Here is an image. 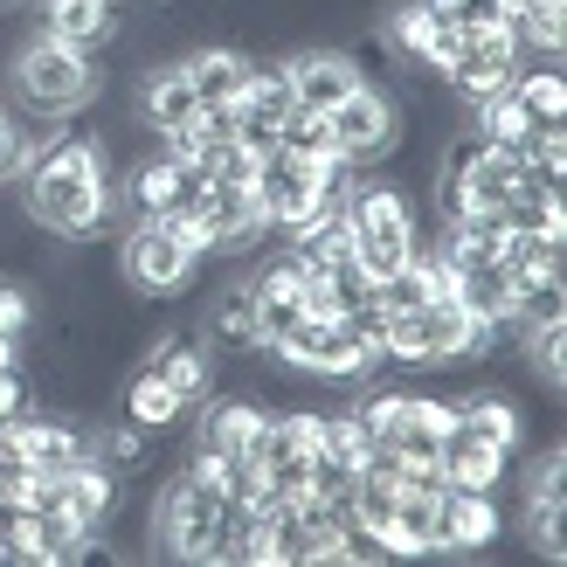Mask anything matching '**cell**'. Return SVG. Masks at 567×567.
I'll use <instances>...</instances> for the list:
<instances>
[{"instance_id": "12", "label": "cell", "mask_w": 567, "mask_h": 567, "mask_svg": "<svg viewBox=\"0 0 567 567\" xmlns=\"http://www.w3.org/2000/svg\"><path fill=\"white\" fill-rule=\"evenodd\" d=\"M436 464H443L450 485H464V492H498V485H505V464H513V450L471 436L464 422L450 415V430H443V443H436Z\"/></svg>"}, {"instance_id": "6", "label": "cell", "mask_w": 567, "mask_h": 567, "mask_svg": "<svg viewBox=\"0 0 567 567\" xmlns=\"http://www.w3.org/2000/svg\"><path fill=\"white\" fill-rule=\"evenodd\" d=\"M513 70H519V42L505 35V21H492V28H457V49L443 55L436 76L457 104H485L513 83Z\"/></svg>"}, {"instance_id": "3", "label": "cell", "mask_w": 567, "mask_h": 567, "mask_svg": "<svg viewBox=\"0 0 567 567\" xmlns=\"http://www.w3.org/2000/svg\"><path fill=\"white\" fill-rule=\"evenodd\" d=\"M221 513H229L221 477H208V471L166 477V492H159V505H153V547L174 554V560H208V554H215Z\"/></svg>"}, {"instance_id": "1", "label": "cell", "mask_w": 567, "mask_h": 567, "mask_svg": "<svg viewBox=\"0 0 567 567\" xmlns=\"http://www.w3.org/2000/svg\"><path fill=\"white\" fill-rule=\"evenodd\" d=\"M21 181H28V221L55 243H91V236L125 221L118 174L104 166L91 132H70V118L42 132V146H35Z\"/></svg>"}, {"instance_id": "20", "label": "cell", "mask_w": 567, "mask_h": 567, "mask_svg": "<svg viewBox=\"0 0 567 567\" xmlns=\"http://www.w3.org/2000/svg\"><path fill=\"white\" fill-rule=\"evenodd\" d=\"M277 146L284 153H298V159H332V118H326V111H291V118H284L277 125Z\"/></svg>"}, {"instance_id": "11", "label": "cell", "mask_w": 567, "mask_h": 567, "mask_svg": "<svg viewBox=\"0 0 567 567\" xmlns=\"http://www.w3.org/2000/svg\"><path fill=\"white\" fill-rule=\"evenodd\" d=\"M146 367H153L159 381H174L181 402H208L215 381H221V367H215V353L202 347V332H159L153 353H146Z\"/></svg>"}, {"instance_id": "2", "label": "cell", "mask_w": 567, "mask_h": 567, "mask_svg": "<svg viewBox=\"0 0 567 567\" xmlns=\"http://www.w3.org/2000/svg\"><path fill=\"white\" fill-rule=\"evenodd\" d=\"M8 91H14V111L21 118H42V125H63L76 118L83 104H97L111 91V70L97 55H83L55 35H28L14 55H8Z\"/></svg>"}, {"instance_id": "9", "label": "cell", "mask_w": 567, "mask_h": 567, "mask_svg": "<svg viewBox=\"0 0 567 567\" xmlns=\"http://www.w3.org/2000/svg\"><path fill=\"white\" fill-rule=\"evenodd\" d=\"M498 492H464V485H450L443 492V513H436V554H477V547H492L498 540Z\"/></svg>"}, {"instance_id": "16", "label": "cell", "mask_w": 567, "mask_h": 567, "mask_svg": "<svg viewBox=\"0 0 567 567\" xmlns=\"http://www.w3.org/2000/svg\"><path fill=\"white\" fill-rule=\"evenodd\" d=\"M450 298H457L471 319H505V305H513V277H505V264L450 270Z\"/></svg>"}, {"instance_id": "14", "label": "cell", "mask_w": 567, "mask_h": 567, "mask_svg": "<svg viewBox=\"0 0 567 567\" xmlns=\"http://www.w3.org/2000/svg\"><path fill=\"white\" fill-rule=\"evenodd\" d=\"M450 415L464 422L471 436H485V443H498V450H519V402L513 394H498V388H471V394H450Z\"/></svg>"}, {"instance_id": "15", "label": "cell", "mask_w": 567, "mask_h": 567, "mask_svg": "<svg viewBox=\"0 0 567 567\" xmlns=\"http://www.w3.org/2000/svg\"><path fill=\"white\" fill-rule=\"evenodd\" d=\"M187 415H194V402H181V394H174V381H159L153 367H138V374L125 381V422H138V430H153V436H174Z\"/></svg>"}, {"instance_id": "4", "label": "cell", "mask_w": 567, "mask_h": 567, "mask_svg": "<svg viewBox=\"0 0 567 567\" xmlns=\"http://www.w3.org/2000/svg\"><path fill=\"white\" fill-rule=\"evenodd\" d=\"M332 153L353 166V174H367V166H388L394 153H402V97L381 91V83H360V91H347L332 111Z\"/></svg>"}, {"instance_id": "18", "label": "cell", "mask_w": 567, "mask_h": 567, "mask_svg": "<svg viewBox=\"0 0 567 567\" xmlns=\"http://www.w3.org/2000/svg\"><path fill=\"white\" fill-rule=\"evenodd\" d=\"M560 249H567V236H505L498 264H505V277H560Z\"/></svg>"}, {"instance_id": "21", "label": "cell", "mask_w": 567, "mask_h": 567, "mask_svg": "<svg viewBox=\"0 0 567 567\" xmlns=\"http://www.w3.org/2000/svg\"><path fill=\"white\" fill-rule=\"evenodd\" d=\"M42 132H49V125H42ZM42 132H35V118H21V111H0V187L28 174V159H35V146H42Z\"/></svg>"}, {"instance_id": "8", "label": "cell", "mask_w": 567, "mask_h": 567, "mask_svg": "<svg viewBox=\"0 0 567 567\" xmlns=\"http://www.w3.org/2000/svg\"><path fill=\"white\" fill-rule=\"evenodd\" d=\"M125 28V0H42V35L70 42L83 55H104Z\"/></svg>"}, {"instance_id": "22", "label": "cell", "mask_w": 567, "mask_h": 567, "mask_svg": "<svg viewBox=\"0 0 567 567\" xmlns=\"http://www.w3.org/2000/svg\"><path fill=\"white\" fill-rule=\"evenodd\" d=\"M146 8H174V0H146Z\"/></svg>"}, {"instance_id": "19", "label": "cell", "mask_w": 567, "mask_h": 567, "mask_svg": "<svg viewBox=\"0 0 567 567\" xmlns=\"http://www.w3.org/2000/svg\"><path fill=\"white\" fill-rule=\"evenodd\" d=\"M519 347H526V367H533V374H540V381L560 394V381H567V319L519 332Z\"/></svg>"}, {"instance_id": "7", "label": "cell", "mask_w": 567, "mask_h": 567, "mask_svg": "<svg viewBox=\"0 0 567 567\" xmlns=\"http://www.w3.org/2000/svg\"><path fill=\"white\" fill-rule=\"evenodd\" d=\"M194 332H202V347H208L215 360H264V353H270V347H264V326H257V298H249V277L221 284Z\"/></svg>"}, {"instance_id": "17", "label": "cell", "mask_w": 567, "mask_h": 567, "mask_svg": "<svg viewBox=\"0 0 567 567\" xmlns=\"http://www.w3.org/2000/svg\"><path fill=\"white\" fill-rule=\"evenodd\" d=\"M513 97L533 111V125H567V76H560V63H519L513 70Z\"/></svg>"}, {"instance_id": "13", "label": "cell", "mask_w": 567, "mask_h": 567, "mask_svg": "<svg viewBox=\"0 0 567 567\" xmlns=\"http://www.w3.org/2000/svg\"><path fill=\"white\" fill-rule=\"evenodd\" d=\"M181 70L194 83V97H202V111H221V104H236L243 76H249V55L229 49V42H202V49L181 55Z\"/></svg>"}, {"instance_id": "10", "label": "cell", "mask_w": 567, "mask_h": 567, "mask_svg": "<svg viewBox=\"0 0 567 567\" xmlns=\"http://www.w3.org/2000/svg\"><path fill=\"white\" fill-rule=\"evenodd\" d=\"M284 70H291V97L305 111H332L347 91H360L353 49H298V55H284Z\"/></svg>"}, {"instance_id": "5", "label": "cell", "mask_w": 567, "mask_h": 567, "mask_svg": "<svg viewBox=\"0 0 567 567\" xmlns=\"http://www.w3.org/2000/svg\"><path fill=\"white\" fill-rule=\"evenodd\" d=\"M194 270H202V257L166 229L159 215L146 221H125V236H118V277L132 284L138 298H174L194 284Z\"/></svg>"}]
</instances>
